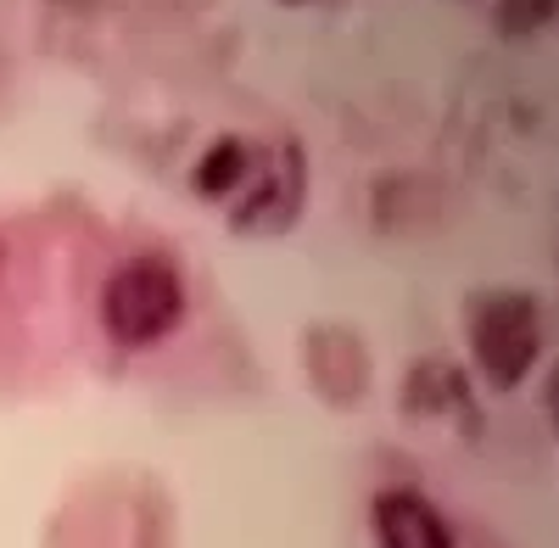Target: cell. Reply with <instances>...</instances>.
<instances>
[{
  "mask_svg": "<svg viewBox=\"0 0 559 548\" xmlns=\"http://www.w3.org/2000/svg\"><path fill=\"white\" fill-rule=\"evenodd\" d=\"M185 319V274L163 252H140L112 269L102 291V325L118 347H152Z\"/></svg>",
  "mask_w": 559,
  "mask_h": 548,
  "instance_id": "obj_1",
  "label": "cell"
},
{
  "mask_svg": "<svg viewBox=\"0 0 559 548\" xmlns=\"http://www.w3.org/2000/svg\"><path fill=\"white\" fill-rule=\"evenodd\" d=\"M308 207V157L297 141H252V168L224 202L236 236H286Z\"/></svg>",
  "mask_w": 559,
  "mask_h": 548,
  "instance_id": "obj_2",
  "label": "cell"
},
{
  "mask_svg": "<svg viewBox=\"0 0 559 548\" xmlns=\"http://www.w3.org/2000/svg\"><path fill=\"white\" fill-rule=\"evenodd\" d=\"M471 358L492 386H521L543 358V313L526 291H487L471 302Z\"/></svg>",
  "mask_w": 559,
  "mask_h": 548,
  "instance_id": "obj_3",
  "label": "cell"
},
{
  "mask_svg": "<svg viewBox=\"0 0 559 548\" xmlns=\"http://www.w3.org/2000/svg\"><path fill=\"white\" fill-rule=\"evenodd\" d=\"M369 532H376V548H459L448 515L414 487L376 492V504H369Z\"/></svg>",
  "mask_w": 559,
  "mask_h": 548,
  "instance_id": "obj_4",
  "label": "cell"
},
{
  "mask_svg": "<svg viewBox=\"0 0 559 548\" xmlns=\"http://www.w3.org/2000/svg\"><path fill=\"white\" fill-rule=\"evenodd\" d=\"M403 415L408 420H442V415H476L471 403V381H464L459 364L448 358H426L414 364L403 381Z\"/></svg>",
  "mask_w": 559,
  "mask_h": 548,
  "instance_id": "obj_5",
  "label": "cell"
},
{
  "mask_svg": "<svg viewBox=\"0 0 559 548\" xmlns=\"http://www.w3.org/2000/svg\"><path fill=\"white\" fill-rule=\"evenodd\" d=\"M247 168H252V141H241V134H224V141H213V146L202 152V163H197V174H191V186H197L202 202L224 207L229 196L241 191Z\"/></svg>",
  "mask_w": 559,
  "mask_h": 548,
  "instance_id": "obj_6",
  "label": "cell"
},
{
  "mask_svg": "<svg viewBox=\"0 0 559 548\" xmlns=\"http://www.w3.org/2000/svg\"><path fill=\"white\" fill-rule=\"evenodd\" d=\"M503 28L509 34H532V28H543L554 12H559V0H503Z\"/></svg>",
  "mask_w": 559,
  "mask_h": 548,
  "instance_id": "obj_7",
  "label": "cell"
},
{
  "mask_svg": "<svg viewBox=\"0 0 559 548\" xmlns=\"http://www.w3.org/2000/svg\"><path fill=\"white\" fill-rule=\"evenodd\" d=\"M548 415L559 426V358H554V376H548Z\"/></svg>",
  "mask_w": 559,
  "mask_h": 548,
  "instance_id": "obj_8",
  "label": "cell"
}]
</instances>
